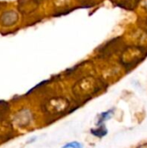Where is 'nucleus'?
<instances>
[{
  "label": "nucleus",
  "instance_id": "obj_5",
  "mask_svg": "<svg viewBox=\"0 0 147 148\" xmlns=\"http://www.w3.org/2000/svg\"><path fill=\"white\" fill-rule=\"evenodd\" d=\"M9 109V103L4 101H0V120L6 118Z\"/></svg>",
  "mask_w": 147,
  "mask_h": 148
},
{
  "label": "nucleus",
  "instance_id": "obj_7",
  "mask_svg": "<svg viewBox=\"0 0 147 148\" xmlns=\"http://www.w3.org/2000/svg\"><path fill=\"white\" fill-rule=\"evenodd\" d=\"M138 148H147V143L146 144H144V145H142V146H140V147H139Z\"/></svg>",
  "mask_w": 147,
  "mask_h": 148
},
{
  "label": "nucleus",
  "instance_id": "obj_6",
  "mask_svg": "<svg viewBox=\"0 0 147 148\" xmlns=\"http://www.w3.org/2000/svg\"><path fill=\"white\" fill-rule=\"evenodd\" d=\"M62 148H82V147H81V145L79 142L73 141V142L66 144L65 146H63Z\"/></svg>",
  "mask_w": 147,
  "mask_h": 148
},
{
  "label": "nucleus",
  "instance_id": "obj_2",
  "mask_svg": "<svg viewBox=\"0 0 147 148\" xmlns=\"http://www.w3.org/2000/svg\"><path fill=\"white\" fill-rule=\"evenodd\" d=\"M69 108L70 102L64 97H51L42 105V112L50 117L61 116L68 112Z\"/></svg>",
  "mask_w": 147,
  "mask_h": 148
},
{
  "label": "nucleus",
  "instance_id": "obj_1",
  "mask_svg": "<svg viewBox=\"0 0 147 148\" xmlns=\"http://www.w3.org/2000/svg\"><path fill=\"white\" fill-rule=\"evenodd\" d=\"M99 83L93 77H85L78 81L73 87L74 95L80 101H86L100 90Z\"/></svg>",
  "mask_w": 147,
  "mask_h": 148
},
{
  "label": "nucleus",
  "instance_id": "obj_3",
  "mask_svg": "<svg viewBox=\"0 0 147 148\" xmlns=\"http://www.w3.org/2000/svg\"><path fill=\"white\" fill-rule=\"evenodd\" d=\"M13 135V127L6 119L0 120V141L10 140Z\"/></svg>",
  "mask_w": 147,
  "mask_h": 148
},
{
  "label": "nucleus",
  "instance_id": "obj_4",
  "mask_svg": "<svg viewBox=\"0 0 147 148\" xmlns=\"http://www.w3.org/2000/svg\"><path fill=\"white\" fill-rule=\"evenodd\" d=\"M31 120H32V115L29 110L28 109H23L19 111L14 117L15 123L21 127H27L30 123Z\"/></svg>",
  "mask_w": 147,
  "mask_h": 148
}]
</instances>
